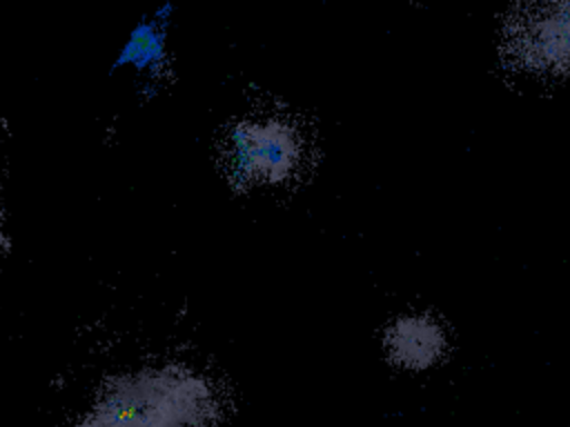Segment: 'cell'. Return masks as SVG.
Returning a JSON list of instances; mask_svg holds the SVG:
<instances>
[{
	"mask_svg": "<svg viewBox=\"0 0 570 427\" xmlns=\"http://www.w3.org/2000/svg\"><path fill=\"white\" fill-rule=\"evenodd\" d=\"M216 409L203 376L156 367L114 380L76 427H207Z\"/></svg>",
	"mask_w": 570,
	"mask_h": 427,
	"instance_id": "obj_1",
	"label": "cell"
},
{
	"mask_svg": "<svg viewBox=\"0 0 570 427\" xmlns=\"http://www.w3.org/2000/svg\"><path fill=\"white\" fill-rule=\"evenodd\" d=\"M305 142L298 127L281 116H256L232 127L223 160L240 187H276L292 180L303 162Z\"/></svg>",
	"mask_w": 570,
	"mask_h": 427,
	"instance_id": "obj_2",
	"label": "cell"
},
{
	"mask_svg": "<svg viewBox=\"0 0 570 427\" xmlns=\"http://www.w3.org/2000/svg\"><path fill=\"white\" fill-rule=\"evenodd\" d=\"M510 40L517 56L534 69H570V7H543L517 20Z\"/></svg>",
	"mask_w": 570,
	"mask_h": 427,
	"instance_id": "obj_3",
	"label": "cell"
},
{
	"mask_svg": "<svg viewBox=\"0 0 570 427\" xmlns=\"http://www.w3.org/2000/svg\"><path fill=\"white\" fill-rule=\"evenodd\" d=\"M385 349L394 363L423 369L443 356L445 334L428 316H405L387 329Z\"/></svg>",
	"mask_w": 570,
	"mask_h": 427,
	"instance_id": "obj_4",
	"label": "cell"
}]
</instances>
